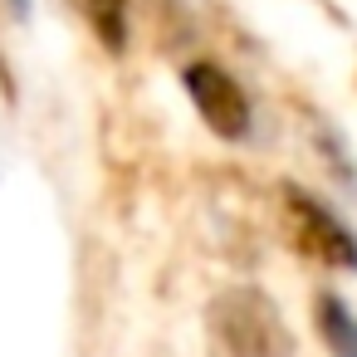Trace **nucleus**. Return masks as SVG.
<instances>
[{"mask_svg": "<svg viewBox=\"0 0 357 357\" xmlns=\"http://www.w3.org/2000/svg\"><path fill=\"white\" fill-rule=\"evenodd\" d=\"M211 323H215V337L225 342L230 357H289L294 352L274 303L255 289H235V294L215 298Z\"/></svg>", "mask_w": 357, "mask_h": 357, "instance_id": "f257e3e1", "label": "nucleus"}, {"mask_svg": "<svg viewBox=\"0 0 357 357\" xmlns=\"http://www.w3.org/2000/svg\"><path fill=\"white\" fill-rule=\"evenodd\" d=\"M313 328L328 347V357H357V313L342 294H318L313 298Z\"/></svg>", "mask_w": 357, "mask_h": 357, "instance_id": "20e7f679", "label": "nucleus"}, {"mask_svg": "<svg viewBox=\"0 0 357 357\" xmlns=\"http://www.w3.org/2000/svg\"><path fill=\"white\" fill-rule=\"evenodd\" d=\"M74 6L84 10V20L93 25L103 50H113V54L128 50V0H74Z\"/></svg>", "mask_w": 357, "mask_h": 357, "instance_id": "39448f33", "label": "nucleus"}, {"mask_svg": "<svg viewBox=\"0 0 357 357\" xmlns=\"http://www.w3.org/2000/svg\"><path fill=\"white\" fill-rule=\"evenodd\" d=\"M15 6H25V0H15Z\"/></svg>", "mask_w": 357, "mask_h": 357, "instance_id": "423d86ee", "label": "nucleus"}, {"mask_svg": "<svg viewBox=\"0 0 357 357\" xmlns=\"http://www.w3.org/2000/svg\"><path fill=\"white\" fill-rule=\"evenodd\" d=\"M284 215H289L294 245H298L303 255H313V259L328 264V269H357V235H352L323 201H313L308 191L289 186V191H284Z\"/></svg>", "mask_w": 357, "mask_h": 357, "instance_id": "7ed1b4c3", "label": "nucleus"}, {"mask_svg": "<svg viewBox=\"0 0 357 357\" xmlns=\"http://www.w3.org/2000/svg\"><path fill=\"white\" fill-rule=\"evenodd\" d=\"M181 84H186L191 108L201 113V123H206L215 137H225V142L250 137L255 108H250V93L240 89V79H235L230 69H220V64H211V59H196V64H186Z\"/></svg>", "mask_w": 357, "mask_h": 357, "instance_id": "f03ea898", "label": "nucleus"}]
</instances>
